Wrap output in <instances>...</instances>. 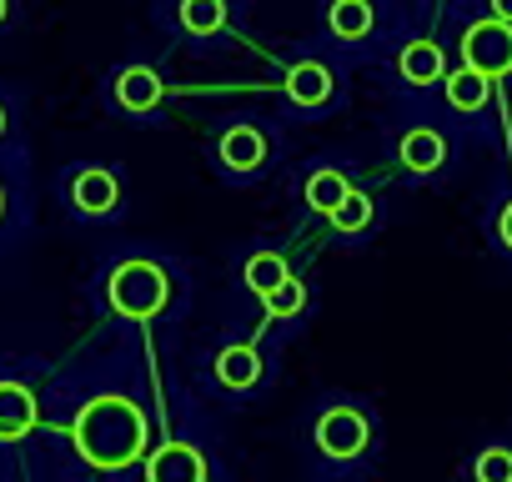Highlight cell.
<instances>
[{
  "label": "cell",
  "instance_id": "6da1fadb",
  "mask_svg": "<svg viewBox=\"0 0 512 482\" xmlns=\"http://www.w3.org/2000/svg\"><path fill=\"white\" fill-rule=\"evenodd\" d=\"M71 442L76 452L101 467V472H121L131 462L146 457V417L136 402L126 397H91L81 412H76V427H71Z\"/></svg>",
  "mask_w": 512,
  "mask_h": 482
},
{
  "label": "cell",
  "instance_id": "7a4b0ae2",
  "mask_svg": "<svg viewBox=\"0 0 512 482\" xmlns=\"http://www.w3.org/2000/svg\"><path fill=\"white\" fill-rule=\"evenodd\" d=\"M166 297H171V282H166V272H161L156 262H146V257L121 262V267L111 272V282H106V302H111L121 317H131V322H151V317L166 307Z\"/></svg>",
  "mask_w": 512,
  "mask_h": 482
},
{
  "label": "cell",
  "instance_id": "3957f363",
  "mask_svg": "<svg viewBox=\"0 0 512 482\" xmlns=\"http://www.w3.org/2000/svg\"><path fill=\"white\" fill-rule=\"evenodd\" d=\"M462 61L472 66V71H482L487 81H497V76H507L512 71V26L507 21H477L467 36H462Z\"/></svg>",
  "mask_w": 512,
  "mask_h": 482
},
{
  "label": "cell",
  "instance_id": "277c9868",
  "mask_svg": "<svg viewBox=\"0 0 512 482\" xmlns=\"http://www.w3.org/2000/svg\"><path fill=\"white\" fill-rule=\"evenodd\" d=\"M317 447H322L327 457H337V462L362 457V447H367V417H362L357 407H332V412H322V417H317Z\"/></svg>",
  "mask_w": 512,
  "mask_h": 482
},
{
  "label": "cell",
  "instance_id": "5b68a950",
  "mask_svg": "<svg viewBox=\"0 0 512 482\" xmlns=\"http://www.w3.org/2000/svg\"><path fill=\"white\" fill-rule=\"evenodd\" d=\"M146 482H206V462L191 442H161L146 457Z\"/></svg>",
  "mask_w": 512,
  "mask_h": 482
},
{
  "label": "cell",
  "instance_id": "8992f818",
  "mask_svg": "<svg viewBox=\"0 0 512 482\" xmlns=\"http://www.w3.org/2000/svg\"><path fill=\"white\" fill-rule=\"evenodd\" d=\"M161 96H166V86H161V76H156L151 66H126V71L116 76V106L131 111V116L156 111Z\"/></svg>",
  "mask_w": 512,
  "mask_h": 482
},
{
  "label": "cell",
  "instance_id": "52a82bcc",
  "mask_svg": "<svg viewBox=\"0 0 512 482\" xmlns=\"http://www.w3.org/2000/svg\"><path fill=\"white\" fill-rule=\"evenodd\" d=\"M116 201H121V181L101 166H91L71 181V206L81 216H106V211H116Z\"/></svg>",
  "mask_w": 512,
  "mask_h": 482
},
{
  "label": "cell",
  "instance_id": "ba28073f",
  "mask_svg": "<svg viewBox=\"0 0 512 482\" xmlns=\"http://www.w3.org/2000/svg\"><path fill=\"white\" fill-rule=\"evenodd\" d=\"M36 417H41V407H36V397L21 382H0V442L26 437L36 427Z\"/></svg>",
  "mask_w": 512,
  "mask_h": 482
},
{
  "label": "cell",
  "instance_id": "9c48e42d",
  "mask_svg": "<svg viewBox=\"0 0 512 482\" xmlns=\"http://www.w3.org/2000/svg\"><path fill=\"white\" fill-rule=\"evenodd\" d=\"M397 156H402V166H407V171H417V176H432V171L447 161V141H442V131H432V126H417V131H407V136H402Z\"/></svg>",
  "mask_w": 512,
  "mask_h": 482
},
{
  "label": "cell",
  "instance_id": "30bf717a",
  "mask_svg": "<svg viewBox=\"0 0 512 482\" xmlns=\"http://www.w3.org/2000/svg\"><path fill=\"white\" fill-rule=\"evenodd\" d=\"M221 161H226L231 171H256V166L267 161L262 131H256V126H231V131L221 136Z\"/></svg>",
  "mask_w": 512,
  "mask_h": 482
},
{
  "label": "cell",
  "instance_id": "8fae6325",
  "mask_svg": "<svg viewBox=\"0 0 512 482\" xmlns=\"http://www.w3.org/2000/svg\"><path fill=\"white\" fill-rule=\"evenodd\" d=\"M397 71H402L407 86H432V81H442V51H437V41H407L402 56H397Z\"/></svg>",
  "mask_w": 512,
  "mask_h": 482
},
{
  "label": "cell",
  "instance_id": "7c38bea8",
  "mask_svg": "<svg viewBox=\"0 0 512 482\" xmlns=\"http://www.w3.org/2000/svg\"><path fill=\"white\" fill-rule=\"evenodd\" d=\"M287 96H292L297 106H322V101L332 96V71H327L322 61L292 66V71H287Z\"/></svg>",
  "mask_w": 512,
  "mask_h": 482
},
{
  "label": "cell",
  "instance_id": "4fadbf2b",
  "mask_svg": "<svg viewBox=\"0 0 512 482\" xmlns=\"http://www.w3.org/2000/svg\"><path fill=\"white\" fill-rule=\"evenodd\" d=\"M216 377H221V387L241 392V387H256V377H262V362H256L251 347H226V352L216 357Z\"/></svg>",
  "mask_w": 512,
  "mask_h": 482
},
{
  "label": "cell",
  "instance_id": "5bb4252c",
  "mask_svg": "<svg viewBox=\"0 0 512 482\" xmlns=\"http://www.w3.org/2000/svg\"><path fill=\"white\" fill-rule=\"evenodd\" d=\"M487 96H492V81H487L482 71L462 66L457 76H447V101H452L457 111H482V106H487Z\"/></svg>",
  "mask_w": 512,
  "mask_h": 482
},
{
  "label": "cell",
  "instance_id": "9a60e30c",
  "mask_svg": "<svg viewBox=\"0 0 512 482\" xmlns=\"http://www.w3.org/2000/svg\"><path fill=\"white\" fill-rule=\"evenodd\" d=\"M332 31L342 41H362L372 31V0H332Z\"/></svg>",
  "mask_w": 512,
  "mask_h": 482
},
{
  "label": "cell",
  "instance_id": "2e32d148",
  "mask_svg": "<svg viewBox=\"0 0 512 482\" xmlns=\"http://www.w3.org/2000/svg\"><path fill=\"white\" fill-rule=\"evenodd\" d=\"M347 176L342 171H312V181H307V206L312 211H322V216H332L342 201H347Z\"/></svg>",
  "mask_w": 512,
  "mask_h": 482
},
{
  "label": "cell",
  "instance_id": "e0dca14e",
  "mask_svg": "<svg viewBox=\"0 0 512 482\" xmlns=\"http://www.w3.org/2000/svg\"><path fill=\"white\" fill-rule=\"evenodd\" d=\"M241 282H246V287H251L256 297H267L272 287H282V282H287V262H282L277 252H256V257L246 262Z\"/></svg>",
  "mask_w": 512,
  "mask_h": 482
},
{
  "label": "cell",
  "instance_id": "ac0fdd59",
  "mask_svg": "<svg viewBox=\"0 0 512 482\" xmlns=\"http://www.w3.org/2000/svg\"><path fill=\"white\" fill-rule=\"evenodd\" d=\"M221 21H226L221 0H181V26L191 36H211V31H221Z\"/></svg>",
  "mask_w": 512,
  "mask_h": 482
},
{
  "label": "cell",
  "instance_id": "d6986e66",
  "mask_svg": "<svg viewBox=\"0 0 512 482\" xmlns=\"http://www.w3.org/2000/svg\"><path fill=\"white\" fill-rule=\"evenodd\" d=\"M367 221H372V201H367L362 191H347V201L332 211V226H337L342 236H357Z\"/></svg>",
  "mask_w": 512,
  "mask_h": 482
},
{
  "label": "cell",
  "instance_id": "ffe728a7",
  "mask_svg": "<svg viewBox=\"0 0 512 482\" xmlns=\"http://www.w3.org/2000/svg\"><path fill=\"white\" fill-rule=\"evenodd\" d=\"M302 302H307V292H302V282H292V277L262 297V307H267V317H272V322H282V317H297V312H302Z\"/></svg>",
  "mask_w": 512,
  "mask_h": 482
},
{
  "label": "cell",
  "instance_id": "44dd1931",
  "mask_svg": "<svg viewBox=\"0 0 512 482\" xmlns=\"http://www.w3.org/2000/svg\"><path fill=\"white\" fill-rule=\"evenodd\" d=\"M472 477H477V482H512V452H507V447H487V452L472 462Z\"/></svg>",
  "mask_w": 512,
  "mask_h": 482
},
{
  "label": "cell",
  "instance_id": "7402d4cb",
  "mask_svg": "<svg viewBox=\"0 0 512 482\" xmlns=\"http://www.w3.org/2000/svg\"><path fill=\"white\" fill-rule=\"evenodd\" d=\"M497 236H502V247L512 252V201H507V211H502V221H497Z\"/></svg>",
  "mask_w": 512,
  "mask_h": 482
},
{
  "label": "cell",
  "instance_id": "603a6c76",
  "mask_svg": "<svg viewBox=\"0 0 512 482\" xmlns=\"http://www.w3.org/2000/svg\"><path fill=\"white\" fill-rule=\"evenodd\" d=\"M492 16H497V21H507V26H512V0H492Z\"/></svg>",
  "mask_w": 512,
  "mask_h": 482
},
{
  "label": "cell",
  "instance_id": "cb8c5ba5",
  "mask_svg": "<svg viewBox=\"0 0 512 482\" xmlns=\"http://www.w3.org/2000/svg\"><path fill=\"white\" fill-rule=\"evenodd\" d=\"M6 16H11V0H0V26H6Z\"/></svg>",
  "mask_w": 512,
  "mask_h": 482
},
{
  "label": "cell",
  "instance_id": "d4e9b609",
  "mask_svg": "<svg viewBox=\"0 0 512 482\" xmlns=\"http://www.w3.org/2000/svg\"><path fill=\"white\" fill-rule=\"evenodd\" d=\"M0 136H6V111H0Z\"/></svg>",
  "mask_w": 512,
  "mask_h": 482
},
{
  "label": "cell",
  "instance_id": "484cf974",
  "mask_svg": "<svg viewBox=\"0 0 512 482\" xmlns=\"http://www.w3.org/2000/svg\"><path fill=\"white\" fill-rule=\"evenodd\" d=\"M0 211H6V191H0Z\"/></svg>",
  "mask_w": 512,
  "mask_h": 482
}]
</instances>
